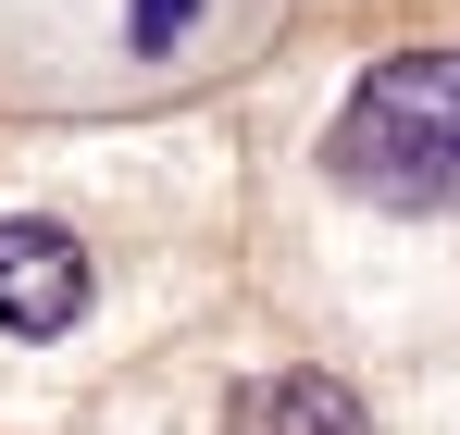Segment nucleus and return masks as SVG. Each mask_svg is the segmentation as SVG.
I'll return each mask as SVG.
<instances>
[{
  "label": "nucleus",
  "mask_w": 460,
  "mask_h": 435,
  "mask_svg": "<svg viewBox=\"0 0 460 435\" xmlns=\"http://www.w3.org/2000/svg\"><path fill=\"white\" fill-rule=\"evenodd\" d=\"M323 174L374 212H436L460 187V50H385L323 125Z\"/></svg>",
  "instance_id": "f257e3e1"
},
{
  "label": "nucleus",
  "mask_w": 460,
  "mask_h": 435,
  "mask_svg": "<svg viewBox=\"0 0 460 435\" xmlns=\"http://www.w3.org/2000/svg\"><path fill=\"white\" fill-rule=\"evenodd\" d=\"M75 324H87V249L50 212H0V336L50 349Z\"/></svg>",
  "instance_id": "f03ea898"
},
{
  "label": "nucleus",
  "mask_w": 460,
  "mask_h": 435,
  "mask_svg": "<svg viewBox=\"0 0 460 435\" xmlns=\"http://www.w3.org/2000/svg\"><path fill=\"white\" fill-rule=\"evenodd\" d=\"M225 435H374L349 373H249L225 398Z\"/></svg>",
  "instance_id": "7ed1b4c3"
},
{
  "label": "nucleus",
  "mask_w": 460,
  "mask_h": 435,
  "mask_svg": "<svg viewBox=\"0 0 460 435\" xmlns=\"http://www.w3.org/2000/svg\"><path fill=\"white\" fill-rule=\"evenodd\" d=\"M187 25H199V0H125V50H137V63H174Z\"/></svg>",
  "instance_id": "20e7f679"
}]
</instances>
